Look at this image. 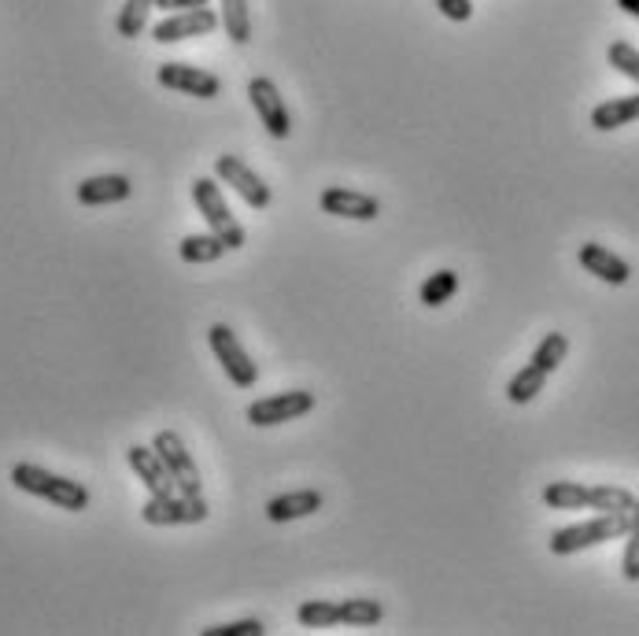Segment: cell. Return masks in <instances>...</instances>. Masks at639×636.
I'll return each mask as SVG.
<instances>
[{"label": "cell", "mask_w": 639, "mask_h": 636, "mask_svg": "<svg viewBox=\"0 0 639 636\" xmlns=\"http://www.w3.org/2000/svg\"><path fill=\"white\" fill-rule=\"evenodd\" d=\"M156 82L163 89L185 92V97H200V100H215L223 92L218 75L204 71V67H189V63H163L156 71Z\"/></svg>", "instance_id": "obj_10"}, {"label": "cell", "mask_w": 639, "mask_h": 636, "mask_svg": "<svg viewBox=\"0 0 639 636\" xmlns=\"http://www.w3.org/2000/svg\"><path fill=\"white\" fill-rule=\"evenodd\" d=\"M134 193V185L126 175H97V178H86V182H78V204H86V207H104V204H122L126 196Z\"/></svg>", "instance_id": "obj_15"}, {"label": "cell", "mask_w": 639, "mask_h": 636, "mask_svg": "<svg viewBox=\"0 0 639 636\" xmlns=\"http://www.w3.org/2000/svg\"><path fill=\"white\" fill-rule=\"evenodd\" d=\"M193 200H196V207H200V215L207 218V226H212V234L223 237L229 252L244 248L248 234H244V226L237 223L234 215H229L226 196H223V189H218L215 178H196L193 182Z\"/></svg>", "instance_id": "obj_3"}, {"label": "cell", "mask_w": 639, "mask_h": 636, "mask_svg": "<svg viewBox=\"0 0 639 636\" xmlns=\"http://www.w3.org/2000/svg\"><path fill=\"white\" fill-rule=\"evenodd\" d=\"M296 618H299V626H307V629L341 626V604H333V599H307V604H299Z\"/></svg>", "instance_id": "obj_23"}, {"label": "cell", "mask_w": 639, "mask_h": 636, "mask_svg": "<svg viewBox=\"0 0 639 636\" xmlns=\"http://www.w3.org/2000/svg\"><path fill=\"white\" fill-rule=\"evenodd\" d=\"M226 241L218 237V234H189L178 245V256L185 260V263H196V267H200V263H218L226 256Z\"/></svg>", "instance_id": "obj_18"}, {"label": "cell", "mask_w": 639, "mask_h": 636, "mask_svg": "<svg viewBox=\"0 0 639 636\" xmlns=\"http://www.w3.org/2000/svg\"><path fill=\"white\" fill-rule=\"evenodd\" d=\"M566 355H569V337H566V333H548V337L537 344V352H532L529 363H537L540 370L554 374V370L566 363Z\"/></svg>", "instance_id": "obj_27"}, {"label": "cell", "mask_w": 639, "mask_h": 636, "mask_svg": "<svg viewBox=\"0 0 639 636\" xmlns=\"http://www.w3.org/2000/svg\"><path fill=\"white\" fill-rule=\"evenodd\" d=\"M385 607L377 599H341V626H377Z\"/></svg>", "instance_id": "obj_26"}, {"label": "cell", "mask_w": 639, "mask_h": 636, "mask_svg": "<svg viewBox=\"0 0 639 636\" xmlns=\"http://www.w3.org/2000/svg\"><path fill=\"white\" fill-rule=\"evenodd\" d=\"M156 8H163V11H193V8H207V0H156Z\"/></svg>", "instance_id": "obj_32"}, {"label": "cell", "mask_w": 639, "mask_h": 636, "mask_svg": "<svg viewBox=\"0 0 639 636\" xmlns=\"http://www.w3.org/2000/svg\"><path fill=\"white\" fill-rule=\"evenodd\" d=\"M263 622L259 618H244V622H226V626H212L204 629V636H263Z\"/></svg>", "instance_id": "obj_30"}, {"label": "cell", "mask_w": 639, "mask_h": 636, "mask_svg": "<svg viewBox=\"0 0 639 636\" xmlns=\"http://www.w3.org/2000/svg\"><path fill=\"white\" fill-rule=\"evenodd\" d=\"M11 485H16L19 492H30V496H38V500L56 503L60 511H86L89 507L86 485L60 478V473H52L45 467H33V462H16V467H11Z\"/></svg>", "instance_id": "obj_1"}, {"label": "cell", "mask_w": 639, "mask_h": 636, "mask_svg": "<svg viewBox=\"0 0 639 636\" xmlns=\"http://www.w3.org/2000/svg\"><path fill=\"white\" fill-rule=\"evenodd\" d=\"M322 212L336 218H355V223H374L381 215V200L370 193L347 189V185H330L322 193Z\"/></svg>", "instance_id": "obj_12"}, {"label": "cell", "mask_w": 639, "mask_h": 636, "mask_svg": "<svg viewBox=\"0 0 639 636\" xmlns=\"http://www.w3.org/2000/svg\"><path fill=\"white\" fill-rule=\"evenodd\" d=\"M215 175H218V182L234 185V193L248 207H255V212H263V207L271 204V185L255 175V170L244 164L240 156H218L215 159Z\"/></svg>", "instance_id": "obj_9"}, {"label": "cell", "mask_w": 639, "mask_h": 636, "mask_svg": "<svg viewBox=\"0 0 639 636\" xmlns=\"http://www.w3.org/2000/svg\"><path fill=\"white\" fill-rule=\"evenodd\" d=\"M248 100L255 115H259L263 130L277 137V141H285L288 134H293V115H288L285 108V97L277 92V86L271 82V78H252L248 82Z\"/></svg>", "instance_id": "obj_7"}, {"label": "cell", "mask_w": 639, "mask_h": 636, "mask_svg": "<svg viewBox=\"0 0 639 636\" xmlns=\"http://www.w3.org/2000/svg\"><path fill=\"white\" fill-rule=\"evenodd\" d=\"M629 548H625V559H621V574L625 581H639V500L632 507V522H629Z\"/></svg>", "instance_id": "obj_29"}, {"label": "cell", "mask_w": 639, "mask_h": 636, "mask_svg": "<svg viewBox=\"0 0 639 636\" xmlns=\"http://www.w3.org/2000/svg\"><path fill=\"white\" fill-rule=\"evenodd\" d=\"M639 119V92L632 97H613V100H602L596 111H591V126L596 130H618V126H629Z\"/></svg>", "instance_id": "obj_17"}, {"label": "cell", "mask_w": 639, "mask_h": 636, "mask_svg": "<svg viewBox=\"0 0 639 636\" xmlns=\"http://www.w3.org/2000/svg\"><path fill=\"white\" fill-rule=\"evenodd\" d=\"M588 485L580 481H551L548 489H543V503L554 507V511H580V507H588Z\"/></svg>", "instance_id": "obj_20"}, {"label": "cell", "mask_w": 639, "mask_h": 636, "mask_svg": "<svg viewBox=\"0 0 639 636\" xmlns=\"http://www.w3.org/2000/svg\"><path fill=\"white\" fill-rule=\"evenodd\" d=\"M577 260H580V267H584L588 274H596L599 282H607V285H625L632 277L629 263H625L618 252H610L607 245H596V241L580 245Z\"/></svg>", "instance_id": "obj_14"}, {"label": "cell", "mask_w": 639, "mask_h": 636, "mask_svg": "<svg viewBox=\"0 0 639 636\" xmlns=\"http://www.w3.org/2000/svg\"><path fill=\"white\" fill-rule=\"evenodd\" d=\"M207 344H212L215 360L223 363L226 378L234 381L237 389H252L255 381H259V366L252 363V355L244 352V344L237 341V333L226 326V322H215L212 330H207Z\"/></svg>", "instance_id": "obj_5"}, {"label": "cell", "mask_w": 639, "mask_h": 636, "mask_svg": "<svg viewBox=\"0 0 639 636\" xmlns=\"http://www.w3.org/2000/svg\"><path fill=\"white\" fill-rule=\"evenodd\" d=\"M153 8H156V0H126V4L119 8V19H115L119 38H141Z\"/></svg>", "instance_id": "obj_21"}, {"label": "cell", "mask_w": 639, "mask_h": 636, "mask_svg": "<svg viewBox=\"0 0 639 636\" xmlns=\"http://www.w3.org/2000/svg\"><path fill=\"white\" fill-rule=\"evenodd\" d=\"M126 462H130V470L145 481V489L153 496H174V492H178V485H174L167 462L159 459L156 448L130 444V448H126Z\"/></svg>", "instance_id": "obj_13"}, {"label": "cell", "mask_w": 639, "mask_h": 636, "mask_svg": "<svg viewBox=\"0 0 639 636\" xmlns=\"http://www.w3.org/2000/svg\"><path fill=\"white\" fill-rule=\"evenodd\" d=\"M218 19L212 8H193V11H170L167 19L156 22L153 27V38L159 45H174V41H189V38H204L218 27Z\"/></svg>", "instance_id": "obj_11"}, {"label": "cell", "mask_w": 639, "mask_h": 636, "mask_svg": "<svg viewBox=\"0 0 639 636\" xmlns=\"http://www.w3.org/2000/svg\"><path fill=\"white\" fill-rule=\"evenodd\" d=\"M322 511V492L315 489H299V492H285V496H274L271 503H266V518L271 522H296V518H307Z\"/></svg>", "instance_id": "obj_16"}, {"label": "cell", "mask_w": 639, "mask_h": 636, "mask_svg": "<svg viewBox=\"0 0 639 636\" xmlns=\"http://www.w3.org/2000/svg\"><path fill=\"white\" fill-rule=\"evenodd\" d=\"M632 511H602L599 518H588V522L554 529L551 534V551L554 555H573L596 545H607V540H618L629 534Z\"/></svg>", "instance_id": "obj_2"}, {"label": "cell", "mask_w": 639, "mask_h": 636, "mask_svg": "<svg viewBox=\"0 0 639 636\" xmlns=\"http://www.w3.org/2000/svg\"><path fill=\"white\" fill-rule=\"evenodd\" d=\"M212 515L207 511V500L204 496H185V492H174V496H153L145 507H141V518L148 526H196Z\"/></svg>", "instance_id": "obj_6"}, {"label": "cell", "mask_w": 639, "mask_h": 636, "mask_svg": "<svg viewBox=\"0 0 639 636\" xmlns=\"http://www.w3.org/2000/svg\"><path fill=\"white\" fill-rule=\"evenodd\" d=\"M455 293H459V274L455 271H436V274L425 277L422 288H417V300H422L425 307H440V304H448Z\"/></svg>", "instance_id": "obj_22"}, {"label": "cell", "mask_w": 639, "mask_h": 636, "mask_svg": "<svg viewBox=\"0 0 639 636\" xmlns=\"http://www.w3.org/2000/svg\"><path fill=\"white\" fill-rule=\"evenodd\" d=\"M607 60H610L613 71L625 75V78H632V82L639 86V49H636V45H629V41H613L610 49H607Z\"/></svg>", "instance_id": "obj_28"}, {"label": "cell", "mask_w": 639, "mask_h": 636, "mask_svg": "<svg viewBox=\"0 0 639 636\" xmlns=\"http://www.w3.org/2000/svg\"><path fill=\"white\" fill-rule=\"evenodd\" d=\"M153 448L159 452V459L167 462L170 478L174 485H178V492L185 496H200V470H196V462L189 456V448H185V441L174 430H159Z\"/></svg>", "instance_id": "obj_8"}, {"label": "cell", "mask_w": 639, "mask_h": 636, "mask_svg": "<svg viewBox=\"0 0 639 636\" xmlns=\"http://www.w3.org/2000/svg\"><path fill=\"white\" fill-rule=\"evenodd\" d=\"M223 27L234 45L252 41V16H248V0H223Z\"/></svg>", "instance_id": "obj_25"}, {"label": "cell", "mask_w": 639, "mask_h": 636, "mask_svg": "<svg viewBox=\"0 0 639 636\" xmlns=\"http://www.w3.org/2000/svg\"><path fill=\"white\" fill-rule=\"evenodd\" d=\"M618 8L625 11V16H632V19H639V0H618Z\"/></svg>", "instance_id": "obj_33"}, {"label": "cell", "mask_w": 639, "mask_h": 636, "mask_svg": "<svg viewBox=\"0 0 639 636\" xmlns=\"http://www.w3.org/2000/svg\"><path fill=\"white\" fill-rule=\"evenodd\" d=\"M315 392L307 389H288V392H274V397H263L248 403V422L259 425V430H271V425H285L293 419H304V414L315 411Z\"/></svg>", "instance_id": "obj_4"}, {"label": "cell", "mask_w": 639, "mask_h": 636, "mask_svg": "<svg viewBox=\"0 0 639 636\" xmlns=\"http://www.w3.org/2000/svg\"><path fill=\"white\" fill-rule=\"evenodd\" d=\"M588 507L591 511H632L636 507V496L629 489H621V485H596V489L588 492Z\"/></svg>", "instance_id": "obj_24"}, {"label": "cell", "mask_w": 639, "mask_h": 636, "mask_svg": "<svg viewBox=\"0 0 639 636\" xmlns=\"http://www.w3.org/2000/svg\"><path fill=\"white\" fill-rule=\"evenodd\" d=\"M543 385H548V370H540L537 363H529V366H521L514 378H510L507 400L510 403H532L543 392Z\"/></svg>", "instance_id": "obj_19"}, {"label": "cell", "mask_w": 639, "mask_h": 636, "mask_svg": "<svg viewBox=\"0 0 639 636\" xmlns=\"http://www.w3.org/2000/svg\"><path fill=\"white\" fill-rule=\"evenodd\" d=\"M436 8H440V16L451 19V22H466L473 16L470 0H436Z\"/></svg>", "instance_id": "obj_31"}]
</instances>
